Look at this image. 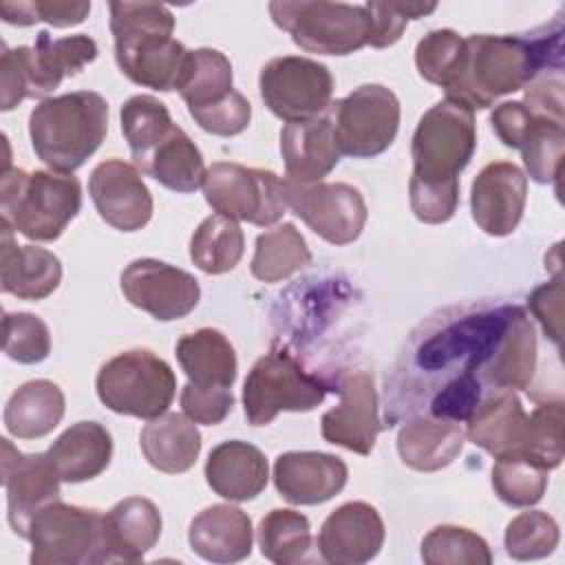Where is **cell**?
Here are the masks:
<instances>
[{
    "mask_svg": "<svg viewBox=\"0 0 565 565\" xmlns=\"http://www.w3.org/2000/svg\"><path fill=\"white\" fill-rule=\"evenodd\" d=\"M534 369L536 333L523 307H446L411 331L386 375V426L422 415L466 422L488 395L527 388Z\"/></svg>",
    "mask_w": 565,
    "mask_h": 565,
    "instance_id": "1",
    "label": "cell"
},
{
    "mask_svg": "<svg viewBox=\"0 0 565 565\" xmlns=\"http://www.w3.org/2000/svg\"><path fill=\"white\" fill-rule=\"evenodd\" d=\"M563 22L554 20L523 35H468L446 82V99L470 110L488 108L501 95L525 88L547 71L563 68Z\"/></svg>",
    "mask_w": 565,
    "mask_h": 565,
    "instance_id": "2",
    "label": "cell"
},
{
    "mask_svg": "<svg viewBox=\"0 0 565 565\" xmlns=\"http://www.w3.org/2000/svg\"><path fill=\"white\" fill-rule=\"evenodd\" d=\"M115 60L121 73L154 90H174L188 49L172 38L174 15L159 2H110Z\"/></svg>",
    "mask_w": 565,
    "mask_h": 565,
    "instance_id": "3",
    "label": "cell"
},
{
    "mask_svg": "<svg viewBox=\"0 0 565 565\" xmlns=\"http://www.w3.org/2000/svg\"><path fill=\"white\" fill-rule=\"evenodd\" d=\"M108 104L99 93L75 90L42 99L29 115L35 154L55 172L71 174L102 146Z\"/></svg>",
    "mask_w": 565,
    "mask_h": 565,
    "instance_id": "4",
    "label": "cell"
},
{
    "mask_svg": "<svg viewBox=\"0 0 565 565\" xmlns=\"http://www.w3.org/2000/svg\"><path fill=\"white\" fill-rule=\"evenodd\" d=\"M82 207L77 177L4 166L0 177L2 221L29 241H55Z\"/></svg>",
    "mask_w": 565,
    "mask_h": 565,
    "instance_id": "5",
    "label": "cell"
},
{
    "mask_svg": "<svg viewBox=\"0 0 565 565\" xmlns=\"http://www.w3.org/2000/svg\"><path fill=\"white\" fill-rule=\"evenodd\" d=\"M95 57L97 42L84 33L53 40L49 31H40L33 46L15 49L2 42L0 108L11 110L26 97L49 95Z\"/></svg>",
    "mask_w": 565,
    "mask_h": 565,
    "instance_id": "6",
    "label": "cell"
},
{
    "mask_svg": "<svg viewBox=\"0 0 565 565\" xmlns=\"http://www.w3.org/2000/svg\"><path fill=\"white\" fill-rule=\"evenodd\" d=\"M477 148L475 110L455 99L428 108L413 135L411 181L426 185H459V172Z\"/></svg>",
    "mask_w": 565,
    "mask_h": 565,
    "instance_id": "7",
    "label": "cell"
},
{
    "mask_svg": "<svg viewBox=\"0 0 565 565\" xmlns=\"http://www.w3.org/2000/svg\"><path fill=\"white\" fill-rule=\"evenodd\" d=\"M95 388L108 411L154 419L172 404L177 377L170 364L152 351L130 349L102 364Z\"/></svg>",
    "mask_w": 565,
    "mask_h": 565,
    "instance_id": "8",
    "label": "cell"
},
{
    "mask_svg": "<svg viewBox=\"0 0 565 565\" xmlns=\"http://www.w3.org/2000/svg\"><path fill=\"white\" fill-rule=\"evenodd\" d=\"M331 384L307 373L285 349L258 358L243 384L245 417L252 426H267L280 411H311L324 402Z\"/></svg>",
    "mask_w": 565,
    "mask_h": 565,
    "instance_id": "9",
    "label": "cell"
},
{
    "mask_svg": "<svg viewBox=\"0 0 565 565\" xmlns=\"http://www.w3.org/2000/svg\"><path fill=\"white\" fill-rule=\"evenodd\" d=\"M271 20L300 49L320 55H349L369 40V13L360 4L300 0L271 2Z\"/></svg>",
    "mask_w": 565,
    "mask_h": 565,
    "instance_id": "10",
    "label": "cell"
},
{
    "mask_svg": "<svg viewBox=\"0 0 565 565\" xmlns=\"http://www.w3.org/2000/svg\"><path fill=\"white\" fill-rule=\"evenodd\" d=\"M26 541H31L33 565L106 563L99 510L53 501L33 516Z\"/></svg>",
    "mask_w": 565,
    "mask_h": 565,
    "instance_id": "11",
    "label": "cell"
},
{
    "mask_svg": "<svg viewBox=\"0 0 565 565\" xmlns=\"http://www.w3.org/2000/svg\"><path fill=\"white\" fill-rule=\"evenodd\" d=\"M203 194L216 214L260 227L280 221L287 207L276 172L234 161H216L207 168Z\"/></svg>",
    "mask_w": 565,
    "mask_h": 565,
    "instance_id": "12",
    "label": "cell"
},
{
    "mask_svg": "<svg viewBox=\"0 0 565 565\" xmlns=\"http://www.w3.org/2000/svg\"><path fill=\"white\" fill-rule=\"evenodd\" d=\"M329 108L340 154L353 159L382 154L397 135L399 99L382 84H362Z\"/></svg>",
    "mask_w": 565,
    "mask_h": 565,
    "instance_id": "13",
    "label": "cell"
},
{
    "mask_svg": "<svg viewBox=\"0 0 565 565\" xmlns=\"http://www.w3.org/2000/svg\"><path fill=\"white\" fill-rule=\"evenodd\" d=\"M265 106L287 124L320 117L331 106L333 77L316 60L282 55L269 60L258 77Z\"/></svg>",
    "mask_w": 565,
    "mask_h": 565,
    "instance_id": "14",
    "label": "cell"
},
{
    "mask_svg": "<svg viewBox=\"0 0 565 565\" xmlns=\"http://www.w3.org/2000/svg\"><path fill=\"white\" fill-rule=\"evenodd\" d=\"M285 203L331 245L353 243L366 223V203L349 183H298L282 179Z\"/></svg>",
    "mask_w": 565,
    "mask_h": 565,
    "instance_id": "15",
    "label": "cell"
},
{
    "mask_svg": "<svg viewBox=\"0 0 565 565\" xmlns=\"http://www.w3.org/2000/svg\"><path fill=\"white\" fill-rule=\"evenodd\" d=\"M121 291L132 307L161 322L188 316L201 298L199 280L192 274L154 258L132 260L121 271Z\"/></svg>",
    "mask_w": 565,
    "mask_h": 565,
    "instance_id": "16",
    "label": "cell"
},
{
    "mask_svg": "<svg viewBox=\"0 0 565 565\" xmlns=\"http://www.w3.org/2000/svg\"><path fill=\"white\" fill-rule=\"evenodd\" d=\"M340 404L327 411L320 419L322 437L329 444L342 446L358 455H369L384 424L377 415V391L373 375L364 369L344 371L335 388Z\"/></svg>",
    "mask_w": 565,
    "mask_h": 565,
    "instance_id": "17",
    "label": "cell"
},
{
    "mask_svg": "<svg viewBox=\"0 0 565 565\" xmlns=\"http://www.w3.org/2000/svg\"><path fill=\"white\" fill-rule=\"evenodd\" d=\"M2 446V486L7 490L9 525L26 539L33 516L49 503L60 501V477L46 452L22 455L9 439Z\"/></svg>",
    "mask_w": 565,
    "mask_h": 565,
    "instance_id": "18",
    "label": "cell"
},
{
    "mask_svg": "<svg viewBox=\"0 0 565 565\" xmlns=\"http://www.w3.org/2000/svg\"><path fill=\"white\" fill-rule=\"evenodd\" d=\"M88 192L97 214L115 230L137 232L152 216V194L139 170L124 159H106L95 166Z\"/></svg>",
    "mask_w": 565,
    "mask_h": 565,
    "instance_id": "19",
    "label": "cell"
},
{
    "mask_svg": "<svg viewBox=\"0 0 565 565\" xmlns=\"http://www.w3.org/2000/svg\"><path fill=\"white\" fill-rule=\"evenodd\" d=\"M527 196V177L512 161H492L475 177L470 210L475 223L490 236H508L516 230Z\"/></svg>",
    "mask_w": 565,
    "mask_h": 565,
    "instance_id": "20",
    "label": "cell"
},
{
    "mask_svg": "<svg viewBox=\"0 0 565 565\" xmlns=\"http://www.w3.org/2000/svg\"><path fill=\"white\" fill-rule=\"evenodd\" d=\"M384 543V521L364 501H349L335 508L318 534V552L331 565L369 563Z\"/></svg>",
    "mask_w": 565,
    "mask_h": 565,
    "instance_id": "21",
    "label": "cell"
},
{
    "mask_svg": "<svg viewBox=\"0 0 565 565\" xmlns=\"http://www.w3.org/2000/svg\"><path fill=\"white\" fill-rule=\"evenodd\" d=\"M347 477V463L329 452H282L274 461V486L294 505L329 501L344 488Z\"/></svg>",
    "mask_w": 565,
    "mask_h": 565,
    "instance_id": "22",
    "label": "cell"
},
{
    "mask_svg": "<svg viewBox=\"0 0 565 565\" xmlns=\"http://www.w3.org/2000/svg\"><path fill=\"white\" fill-rule=\"evenodd\" d=\"M468 439L494 459L510 452H525L530 446V415L514 391L488 395L466 419Z\"/></svg>",
    "mask_w": 565,
    "mask_h": 565,
    "instance_id": "23",
    "label": "cell"
},
{
    "mask_svg": "<svg viewBox=\"0 0 565 565\" xmlns=\"http://www.w3.org/2000/svg\"><path fill=\"white\" fill-rule=\"evenodd\" d=\"M280 152L287 179L298 183L322 181L340 161L335 130L329 117L287 124L280 130Z\"/></svg>",
    "mask_w": 565,
    "mask_h": 565,
    "instance_id": "24",
    "label": "cell"
},
{
    "mask_svg": "<svg viewBox=\"0 0 565 565\" xmlns=\"http://www.w3.org/2000/svg\"><path fill=\"white\" fill-rule=\"evenodd\" d=\"M161 536L159 508L143 497H128L104 514L106 563H137Z\"/></svg>",
    "mask_w": 565,
    "mask_h": 565,
    "instance_id": "25",
    "label": "cell"
},
{
    "mask_svg": "<svg viewBox=\"0 0 565 565\" xmlns=\"http://www.w3.org/2000/svg\"><path fill=\"white\" fill-rule=\"evenodd\" d=\"M0 234L2 291L22 300H42L51 296L62 280L60 258L35 245H18L13 241V227L4 221Z\"/></svg>",
    "mask_w": 565,
    "mask_h": 565,
    "instance_id": "26",
    "label": "cell"
},
{
    "mask_svg": "<svg viewBox=\"0 0 565 565\" xmlns=\"http://www.w3.org/2000/svg\"><path fill=\"white\" fill-rule=\"evenodd\" d=\"M207 486L223 499L249 501L260 494L269 479L265 455L241 439L214 446L205 461Z\"/></svg>",
    "mask_w": 565,
    "mask_h": 565,
    "instance_id": "27",
    "label": "cell"
},
{
    "mask_svg": "<svg viewBox=\"0 0 565 565\" xmlns=\"http://www.w3.org/2000/svg\"><path fill=\"white\" fill-rule=\"evenodd\" d=\"M188 541L190 547L205 561H243L252 552V519L236 505H210L192 519Z\"/></svg>",
    "mask_w": 565,
    "mask_h": 565,
    "instance_id": "28",
    "label": "cell"
},
{
    "mask_svg": "<svg viewBox=\"0 0 565 565\" xmlns=\"http://www.w3.org/2000/svg\"><path fill=\"white\" fill-rule=\"evenodd\" d=\"M466 441L459 422L439 417H413L397 433L402 461L419 472H435L457 459Z\"/></svg>",
    "mask_w": 565,
    "mask_h": 565,
    "instance_id": "29",
    "label": "cell"
},
{
    "mask_svg": "<svg viewBox=\"0 0 565 565\" xmlns=\"http://www.w3.org/2000/svg\"><path fill=\"white\" fill-rule=\"evenodd\" d=\"M46 455L62 481L82 483L108 468L113 437L97 422H77L53 441Z\"/></svg>",
    "mask_w": 565,
    "mask_h": 565,
    "instance_id": "30",
    "label": "cell"
},
{
    "mask_svg": "<svg viewBox=\"0 0 565 565\" xmlns=\"http://www.w3.org/2000/svg\"><path fill=\"white\" fill-rule=\"evenodd\" d=\"M135 166L168 190L181 194L201 188L207 172L201 150L177 124L150 150L135 157Z\"/></svg>",
    "mask_w": 565,
    "mask_h": 565,
    "instance_id": "31",
    "label": "cell"
},
{
    "mask_svg": "<svg viewBox=\"0 0 565 565\" xmlns=\"http://www.w3.org/2000/svg\"><path fill=\"white\" fill-rule=\"evenodd\" d=\"M139 444L152 468L179 475L194 466L201 452V433L190 417L163 413L143 426Z\"/></svg>",
    "mask_w": 565,
    "mask_h": 565,
    "instance_id": "32",
    "label": "cell"
},
{
    "mask_svg": "<svg viewBox=\"0 0 565 565\" xmlns=\"http://www.w3.org/2000/svg\"><path fill=\"white\" fill-rule=\"evenodd\" d=\"M177 360L196 386L232 388L236 380V353L218 329H199L177 342Z\"/></svg>",
    "mask_w": 565,
    "mask_h": 565,
    "instance_id": "33",
    "label": "cell"
},
{
    "mask_svg": "<svg viewBox=\"0 0 565 565\" xmlns=\"http://www.w3.org/2000/svg\"><path fill=\"white\" fill-rule=\"evenodd\" d=\"M64 393L51 380H31L4 406V426L18 439H40L64 417Z\"/></svg>",
    "mask_w": 565,
    "mask_h": 565,
    "instance_id": "34",
    "label": "cell"
},
{
    "mask_svg": "<svg viewBox=\"0 0 565 565\" xmlns=\"http://www.w3.org/2000/svg\"><path fill=\"white\" fill-rule=\"evenodd\" d=\"M177 90L190 113L223 102L234 90L230 60L216 49L188 51Z\"/></svg>",
    "mask_w": 565,
    "mask_h": 565,
    "instance_id": "35",
    "label": "cell"
},
{
    "mask_svg": "<svg viewBox=\"0 0 565 565\" xmlns=\"http://www.w3.org/2000/svg\"><path fill=\"white\" fill-rule=\"evenodd\" d=\"M311 263V252L294 223L276 225L256 236L252 276L263 282H278Z\"/></svg>",
    "mask_w": 565,
    "mask_h": 565,
    "instance_id": "36",
    "label": "cell"
},
{
    "mask_svg": "<svg viewBox=\"0 0 565 565\" xmlns=\"http://www.w3.org/2000/svg\"><path fill=\"white\" fill-rule=\"evenodd\" d=\"M245 249V236L234 218L212 214L201 221L190 238V258L205 274L232 271Z\"/></svg>",
    "mask_w": 565,
    "mask_h": 565,
    "instance_id": "37",
    "label": "cell"
},
{
    "mask_svg": "<svg viewBox=\"0 0 565 565\" xmlns=\"http://www.w3.org/2000/svg\"><path fill=\"white\" fill-rule=\"evenodd\" d=\"M260 554L278 565H291L305 558L311 547L309 519L289 508L267 512L258 525Z\"/></svg>",
    "mask_w": 565,
    "mask_h": 565,
    "instance_id": "38",
    "label": "cell"
},
{
    "mask_svg": "<svg viewBox=\"0 0 565 565\" xmlns=\"http://www.w3.org/2000/svg\"><path fill=\"white\" fill-rule=\"evenodd\" d=\"M492 488L503 503L512 508H530L545 494L547 468L525 452L497 457V463L492 466Z\"/></svg>",
    "mask_w": 565,
    "mask_h": 565,
    "instance_id": "39",
    "label": "cell"
},
{
    "mask_svg": "<svg viewBox=\"0 0 565 565\" xmlns=\"http://www.w3.org/2000/svg\"><path fill=\"white\" fill-rule=\"evenodd\" d=\"M523 163L527 168V174L536 183H554L561 177V163H563V150H565V130L563 121L541 117L534 113V119L530 121L521 146Z\"/></svg>",
    "mask_w": 565,
    "mask_h": 565,
    "instance_id": "40",
    "label": "cell"
},
{
    "mask_svg": "<svg viewBox=\"0 0 565 565\" xmlns=\"http://www.w3.org/2000/svg\"><path fill=\"white\" fill-rule=\"evenodd\" d=\"M422 558L428 565H490L492 552L468 527L437 525L422 541Z\"/></svg>",
    "mask_w": 565,
    "mask_h": 565,
    "instance_id": "41",
    "label": "cell"
},
{
    "mask_svg": "<svg viewBox=\"0 0 565 565\" xmlns=\"http://www.w3.org/2000/svg\"><path fill=\"white\" fill-rule=\"evenodd\" d=\"M121 132L130 146L132 159L150 150L159 139H163L174 121L163 102L152 95H135L121 106Z\"/></svg>",
    "mask_w": 565,
    "mask_h": 565,
    "instance_id": "42",
    "label": "cell"
},
{
    "mask_svg": "<svg viewBox=\"0 0 565 565\" xmlns=\"http://www.w3.org/2000/svg\"><path fill=\"white\" fill-rule=\"evenodd\" d=\"M505 550L516 561L550 556L558 545V525L543 510H530L514 516L505 527Z\"/></svg>",
    "mask_w": 565,
    "mask_h": 565,
    "instance_id": "43",
    "label": "cell"
},
{
    "mask_svg": "<svg viewBox=\"0 0 565 565\" xmlns=\"http://www.w3.org/2000/svg\"><path fill=\"white\" fill-rule=\"evenodd\" d=\"M4 353L20 364H38L51 353V333L42 318L18 311L4 313L2 320Z\"/></svg>",
    "mask_w": 565,
    "mask_h": 565,
    "instance_id": "44",
    "label": "cell"
},
{
    "mask_svg": "<svg viewBox=\"0 0 565 565\" xmlns=\"http://www.w3.org/2000/svg\"><path fill=\"white\" fill-rule=\"evenodd\" d=\"M463 51V38L452 29H435L417 42L415 64L419 75L437 86H446L459 55Z\"/></svg>",
    "mask_w": 565,
    "mask_h": 565,
    "instance_id": "45",
    "label": "cell"
},
{
    "mask_svg": "<svg viewBox=\"0 0 565 565\" xmlns=\"http://www.w3.org/2000/svg\"><path fill=\"white\" fill-rule=\"evenodd\" d=\"M527 455L543 468H558L563 461V399L539 404L530 413Z\"/></svg>",
    "mask_w": 565,
    "mask_h": 565,
    "instance_id": "46",
    "label": "cell"
},
{
    "mask_svg": "<svg viewBox=\"0 0 565 565\" xmlns=\"http://www.w3.org/2000/svg\"><path fill=\"white\" fill-rule=\"evenodd\" d=\"M90 2H60V0H26V2H0V15L7 24L29 26L35 22H49L53 26H73L86 20Z\"/></svg>",
    "mask_w": 565,
    "mask_h": 565,
    "instance_id": "47",
    "label": "cell"
},
{
    "mask_svg": "<svg viewBox=\"0 0 565 565\" xmlns=\"http://www.w3.org/2000/svg\"><path fill=\"white\" fill-rule=\"evenodd\" d=\"M369 13V40L366 44L375 49H384L395 44L408 20L424 18L437 9L435 2L417 4V2H366L364 4Z\"/></svg>",
    "mask_w": 565,
    "mask_h": 565,
    "instance_id": "48",
    "label": "cell"
},
{
    "mask_svg": "<svg viewBox=\"0 0 565 565\" xmlns=\"http://www.w3.org/2000/svg\"><path fill=\"white\" fill-rule=\"evenodd\" d=\"M234 406L232 388H218V386H196L188 382L181 388V408L185 417H190L194 424L216 426L221 424Z\"/></svg>",
    "mask_w": 565,
    "mask_h": 565,
    "instance_id": "49",
    "label": "cell"
},
{
    "mask_svg": "<svg viewBox=\"0 0 565 565\" xmlns=\"http://www.w3.org/2000/svg\"><path fill=\"white\" fill-rule=\"evenodd\" d=\"M190 115L205 132H212L218 137H232L247 128L252 119V106L243 93L232 90V95L225 97L223 102L201 110H192Z\"/></svg>",
    "mask_w": 565,
    "mask_h": 565,
    "instance_id": "50",
    "label": "cell"
},
{
    "mask_svg": "<svg viewBox=\"0 0 565 565\" xmlns=\"http://www.w3.org/2000/svg\"><path fill=\"white\" fill-rule=\"evenodd\" d=\"M527 305L534 313V318L541 322L545 335L561 347V322H563V280L561 274L545 285H539L530 298Z\"/></svg>",
    "mask_w": 565,
    "mask_h": 565,
    "instance_id": "51",
    "label": "cell"
},
{
    "mask_svg": "<svg viewBox=\"0 0 565 565\" xmlns=\"http://www.w3.org/2000/svg\"><path fill=\"white\" fill-rule=\"evenodd\" d=\"M532 119H534V113L523 102H503L490 115L492 128L499 135V139L508 148H516V150Z\"/></svg>",
    "mask_w": 565,
    "mask_h": 565,
    "instance_id": "52",
    "label": "cell"
},
{
    "mask_svg": "<svg viewBox=\"0 0 565 565\" xmlns=\"http://www.w3.org/2000/svg\"><path fill=\"white\" fill-rule=\"evenodd\" d=\"M523 104L541 117L563 121V79L558 75L536 77L525 86Z\"/></svg>",
    "mask_w": 565,
    "mask_h": 565,
    "instance_id": "53",
    "label": "cell"
}]
</instances>
